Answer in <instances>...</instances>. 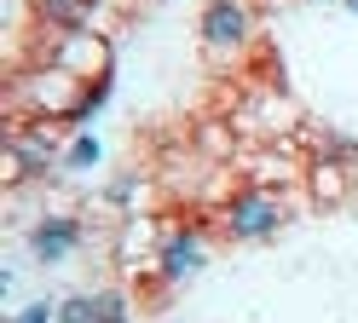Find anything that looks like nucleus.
<instances>
[{"instance_id": "obj_1", "label": "nucleus", "mask_w": 358, "mask_h": 323, "mask_svg": "<svg viewBox=\"0 0 358 323\" xmlns=\"http://www.w3.org/2000/svg\"><path fill=\"white\" fill-rule=\"evenodd\" d=\"M214 225H220V237H226V243H272L278 231L289 225V196L272 191V185L243 179L237 191L220 196Z\"/></svg>"}, {"instance_id": "obj_2", "label": "nucleus", "mask_w": 358, "mask_h": 323, "mask_svg": "<svg viewBox=\"0 0 358 323\" xmlns=\"http://www.w3.org/2000/svg\"><path fill=\"white\" fill-rule=\"evenodd\" d=\"M214 260V231L203 220H162V243H156V260H150V289L168 294L179 283H191L196 271Z\"/></svg>"}, {"instance_id": "obj_3", "label": "nucleus", "mask_w": 358, "mask_h": 323, "mask_svg": "<svg viewBox=\"0 0 358 323\" xmlns=\"http://www.w3.org/2000/svg\"><path fill=\"white\" fill-rule=\"evenodd\" d=\"M260 35V12L255 0H203V12H196V46L214 58H237L249 52Z\"/></svg>"}, {"instance_id": "obj_4", "label": "nucleus", "mask_w": 358, "mask_h": 323, "mask_svg": "<svg viewBox=\"0 0 358 323\" xmlns=\"http://www.w3.org/2000/svg\"><path fill=\"white\" fill-rule=\"evenodd\" d=\"M41 64L64 69V76H76V81H93V76H110V69H116V52H110L104 35H52Z\"/></svg>"}, {"instance_id": "obj_5", "label": "nucleus", "mask_w": 358, "mask_h": 323, "mask_svg": "<svg viewBox=\"0 0 358 323\" xmlns=\"http://www.w3.org/2000/svg\"><path fill=\"white\" fill-rule=\"evenodd\" d=\"M24 243H29V260H35V266H64L70 254H81L87 220H81V214H41V220L24 231Z\"/></svg>"}, {"instance_id": "obj_6", "label": "nucleus", "mask_w": 358, "mask_h": 323, "mask_svg": "<svg viewBox=\"0 0 358 323\" xmlns=\"http://www.w3.org/2000/svg\"><path fill=\"white\" fill-rule=\"evenodd\" d=\"M47 35H99V0H29Z\"/></svg>"}, {"instance_id": "obj_7", "label": "nucleus", "mask_w": 358, "mask_h": 323, "mask_svg": "<svg viewBox=\"0 0 358 323\" xmlns=\"http://www.w3.org/2000/svg\"><path fill=\"white\" fill-rule=\"evenodd\" d=\"M301 185H306V196L318 202V208H341V202H352V168H341V162H318V156H306Z\"/></svg>"}, {"instance_id": "obj_8", "label": "nucleus", "mask_w": 358, "mask_h": 323, "mask_svg": "<svg viewBox=\"0 0 358 323\" xmlns=\"http://www.w3.org/2000/svg\"><path fill=\"white\" fill-rule=\"evenodd\" d=\"M156 243H162V225H156V220H145V214H133V220H122V237H116V260H122V266L156 260Z\"/></svg>"}, {"instance_id": "obj_9", "label": "nucleus", "mask_w": 358, "mask_h": 323, "mask_svg": "<svg viewBox=\"0 0 358 323\" xmlns=\"http://www.w3.org/2000/svg\"><path fill=\"white\" fill-rule=\"evenodd\" d=\"M110 92H116V69H110V76H93V81L81 87V99H76L70 115H64V127H87V122H93V115L110 104Z\"/></svg>"}, {"instance_id": "obj_10", "label": "nucleus", "mask_w": 358, "mask_h": 323, "mask_svg": "<svg viewBox=\"0 0 358 323\" xmlns=\"http://www.w3.org/2000/svg\"><path fill=\"white\" fill-rule=\"evenodd\" d=\"M139 196H145V173H116V179L104 185V208H116L122 220L145 214V208H139Z\"/></svg>"}, {"instance_id": "obj_11", "label": "nucleus", "mask_w": 358, "mask_h": 323, "mask_svg": "<svg viewBox=\"0 0 358 323\" xmlns=\"http://www.w3.org/2000/svg\"><path fill=\"white\" fill-rule=\"evenodd\" d=\"M312 156H318V162H341V168L358 173V138L352 133H335V127L312 133Z\"/></svg>"}, {"instance_id": "obj_12", "label": "nucleus", "mask_w": 358, "mask_h": 323, "mask_svg": "<svg viewBox=\"0 0 358 323\" xmlns=\"http://www.w3.org/2000/svg\"><path fill=\"white\" fill-rule=\"evenodd\" d=\"M93 323H133V294L122 283L93 289Z\"/></svg>"}, {"instance_id": "obj_13", "label": "nucleus", "mask_w": 358, "mask_h": 323, "mask_svg": "<svg viewBox=\"0 0 358 323\" xmlns=\"http://www.w3.org/2000/svg\"><path fill=\"white\" fill-rule=\"evenodd\" d=\"M99 156H104V145H99L93 133H81L76 145H64V168H70V173H87V168H99Z\"/></svg>"}, {"instance_id": "obj_14", "label": "nucleus", "mask_w": 358, "mask_h": 323, "mask_svg": "<svg viewBox=\"0 0 358 323\" xmlns=\"http://www.w3.org/2000/svg\"><path fill=\"white\" fill-rule=\"evenodd\" d=\"M58 323H93V289H76L58 300Z\"/></svg>"}, {"instance_id": "obj_15", "label": "nucleus", "mask_w": 358, "mask_h": 323, "mask_svg": "<svg viewBox=\"0 0 358 323\" xmlns=\"http://www.w3.org/2000/svg\"><path fill=\"white\" fill-rule=\"evenodd\" d=\"M6 323H58V300H29V306H17V312H6Z\"/></svg>"}, {"instance_id": "obj_16", "label": "nucleus", "mask_w": 358, "mask_h": 323, "mask_svg": "<svg viewBox=\"0 0 358 323\" xmlns=\"http://www.w3.org/2000/svg\"><path fill=\"white\" fill-rule=\"evenodd\" d=\"M341 6H347V12H352V17H358V0H341Z\"/></svg>"}, {"instance_id": "obj_17", "label": "nucleus", "mask_w": 358, "mask_h": 323, "mask_svg": "<svg viewBox=\"0 0 358 323\" xmlns=\"http://www.w3.org/2000/svg\"><path fill=\"white\" fill-rule=\"evenodd\" d=\"M318 6H341V0H318Z\"/></svg>"}]
</instances>
